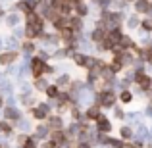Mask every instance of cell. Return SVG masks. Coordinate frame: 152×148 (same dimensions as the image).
I'll list each match as a JSON object with an SVG mask.
<instances>
[{
	"mask_svg": "<svg viewBox=\"0 0 152 148\" xmlns=\"http://www.w3.org/2000/svg\"><path fill=\"white\" fill-rule=\"evenodd\" d=\"M39 58H41L42 62L48 63V60L52 58V52H50V50H46V48H42V50H39Z\"/></svg>",
	"mask_w": 152,
	"mask_h": 148,
	"instance_id": "cell-29",
	"label": "cell"
},
{
	"mask_svg": "<svg viewBox=\"0 0 152 148\" xmlns=\"http://www.w3.org/2000/svg\"><path fill=\"white\" fill-rule=\"evenodd\" d=\"M96 127H98V131H100V133H110V131H112V123L108 121L102 114L98 115V119H96Z\"/></svg>",
	"mask_w": 152,
	"mask_h": 148,
	"instance_id": "cell-9",
	"label": "cell"
},
{
	"mask_svg": "<svg viewBox=\"0 0 152 148\" xmlns=\"http://www.w3.org/2000/svg\"><path fill=\"white\" fill-rule=\"evenodd\" d=\"M52 25H54V29L58 31H62V29H66V27H69V17L67 15H58V17L52 21Z\"/></svg>",
	"mask_w": 152,
	"mask_h": 148,
	"instance_id": "cell-8",
	"label": "cell"
},
{
	"mask_svg": "<svg viewBox=\"0 0 152 148\" xmlns=\"http://www.w3.org/2000/svg\"><path fill=\"white\" fill-rule=\"evenodd\" d=\"M67 56H69V50H67V48H58V50H54V52H52V58H54V60H64V58H67Z\"/></svg>",
	"mask_w": 152,
	"mask_h": 148,
	"instance_id": "cell-24",
	"label": "cell"
},
{
	"mask_svg": "<svg viewBox=\"0 0 152 148\" xmlns=\"http://www.w3.org/2000/svg\"><path fill=\"white\" fill-rule=\"evenodd\" d=\"M0 148H2V144H0Z\"/></svg>",
	"mask_w": 152,
	"mask_h": 148,
	"instance_id": "cell-45",
	"label": "cell"
},
{
	"mask_svg": "<svg viewBox=\"0 0 152 148\" xmlns=\"http://www.w3.org/2000/svg\"><path fill=\"white\" fill-rule=\"evenodd\" d=\"M45 93H46V96H48V98H56L60 94V89L56 85H48V89H46Z\"/></svg>",
	"mask_w": 152,
	"mask_h": 148,
	"instance_id": "cell-26",
	"label": "cell"
},
{
	"mask_svg": "<svg viewBox=\"0 0 152 148\" xmlns=\"http://www.w3.org/2000/svg\"><path fill=\"white\" fill-rule=\"evenodd\" d=\"M146 58H148V62H152V50L146 52Z\"/></svg>",
	"mask_w": 152,
	"mask_h": 148,
	"instance_id": "cell-41",
	"label": "cell"
},
{
	"mask_svg": "<svg viewBox=\"0 0 152 148\" xmlns=\"http://www.w3.org/2000/svg\"><path fill=\"white\" fill-rule=\"evenodd\" d=\"M131 98H133V94L129 93V90H123L121 94H119V100H121L123 104H127V102H131Z\"/></svg>",
	"mask_w": 152,
	"mask_h": 148,
	"instance_id": "cell-31",
	"label": "cell"
},
{
	"mask_svg": "<svg viewBox=\"0 0 152 148\" xmlns=\"http://www.w3.org/2000/svg\"><path fill=\"white\" fill-rule=\"evenodd\" d=\"M56 71V67L54 66H48V63H46V67H45V75H52Z\"/></svg>",
	"mask_w": 152,
	"mask_h": 148,
	"instance_id": "cell-34",
	"label": "cell"
},
{
	"mask_svg": "<svg viewBox=\"0 0 152 148\" xmlns=\"http://www.w3.org/2000/svg\"><path fill=\"white\" fill-rule=\"evenodd\" d=\"M19 23H21V17H19V12H12V14H8L6 15V25L8 27H18Z\"/></svg>",
	"mask_w": 152,
	"mask_h": 148,
	"instance_id": "cell-10",
	"label": "cell"
},
{
	"mask_svg": "<svg viewBox=\"0 0 152 148\" xmlns=\"http://www.w3.org/2000/svg\"><path fill=\"white\" fill-rule=\"evenodd\" d=\"M29 67H31V75H33V79H39V77H42V75H45L46 62H42L39 56H33V58H31Z\"/></svg>",
	"mask_w": 152,
	"mask_h": 148,
	"instance_id": "cell-2",
	"label": "cell"
},
{
	"mask_svg": "<svg viewBox=\"0 0 152 148\" xmlns=\"http://www.w3.org/2000/svg\"><path fill=\"white\" fill-rule=\"evenodd\" d=\"M0 94H2V96H14V83L6 79V81L0 85Z\"/></svg>",
	"mask_w": 152,
	"mask_h": 148,
	"instance_id": "cell-12",
	"label": "cell"
},
{
	"mask_svg": "<svg viewBox=\"0 0 152 148\" xmlns=\"http://www.w3.org/2000/svg\"><path fill=\"white\" fill-rule=\"evenodd\" d=\"M35 50H37V44L33 41H25L21 44V54H27V56H33Z\"/></svg>",
	"mask_w": 152,
	"mask_h": 148,
	"instance_id": "cell-15",
	"label": "cell"
},
{
	"mask_svg": "<svg viewBox=\"0 0 152 148\" xmlns=\"http://www.w3.org/2000/svg\"><path fill=\"white\" fill-rule=\"evenodd\" d=\"M4 46L8 50H18L21 46V41H18L15 37H4Z\"/></svg>",
	"mask_w": 152,
	"mask_h": 148,
	"instance_id": "cell-13",
	"label": "cell"
},
{
	"mask_svg": "<svg viewBox=\"0 0 152 148\" xmlns=\"http://www.w3.org/2000/svg\"><path fill=\"white\" fill-rule=\"evenodd\" d=\"M119 135H121V139H131V137H133V133H131L129 127H121V133H119Z\"/></svg>",
	"mask_w": 152,
	"mask_h": 148,
	"instance_id": "cell-32",
	"label": "cell"
},
{
	"mask_svg": "<svg viewBox=\"0 0 152 148\" xmlns=\"http://www.w3.org/2000/svg\"><path fill=\"white\" fill-rule=\"evenodd\" d=\"M114 93H110V90H104V93L100 94V104L102 106H106V108H110V106H114Z\"/></svg>",
	"mask_w": 152,
	"mask_h": 148,
	"instance_id": "cell-11",
	"label": "cell"
},
{
	"mask_svg": "<svg viewBox=\"0 0 152 148\" xmlns=\"http://www.w3.org/2000/svg\"><path fill=\"white\" fill-rule=\"evenodd\" d=\"M73 10L77 12V15H79V17H83V15H87V12H89V8H87V6H85L83 2H75Z\"/></svg>",
	"mask_w": 152,
	"mask_h": 148,
	"instance_id": "cell-23",
	"label": "cell"
},
{
	"mask_svg": "<svg viewBox=\"0 0 152 148\" xmlns=\"http://www.w3.org/2000/svg\"><path fill=\"white\" fill-rule=\"evenodd\" d=\"M91 39H93L94 42H102L104 39H106V33H104L102 27H98V29H94L93 33H91Z\"/></svg>",
	"mask_w": 152,
	"mask_h": 148,
	"instance_id": "cell-18",
	"label": "cell"
},
{
	"mask_svg": "<svg viewBox=\"0 0 152 148\" xmlns=\"http://www.w3.org/2000/svg\"><path fill=\"white\" fill-rule=\"evenodd\" d=\"M141 146H142V144H141V142H135V144H133V146H131V148H141Z\"/></svg>",
	"mask_w": 152,
	"mask_h": 148,
	"instance_id": "cell-43",
	"label": "cell"
},
{
	"mask_svg": "<svg viewBox=\"0 0 152 148\" xmlns=\"http://www.w3.org/2000/svg\"><path fill=\"white\" fill-rule=\"evenodd\" d=\"M33 87H35V90H41V93H45V90L48 89V81H46V79H45V75H42V77L35 79Z\"/></svg>",
	"mask_w": 152,
	"mask_h": 148,
	"instance_id": "cell-17",
	"label": "cell"
},
{
	"mask_svg": "<svg viewBox=\"0 0 152 148\" xmlns=\"http://www.w3.org/2000/svg\"><path fill=\"white\" fill-rule=\"evenodd\" d=\"M21 104L23 106H27V108H35L37 106V98L33 96V94H21Z\"/></svg>",
	"mask_w": 152,
	"mask_h": 148,
	"instance_id": "cell-16",
	"label": "cell"
},
{
	"mask_svg": "<svg viewBox=\"0 0 152 148\" xmlns=\"http://www.w3.org/2000/svg\"><path fill=\"white\" fill-rule=\"evenodd\" d=\"M142 29L152 31V19H145V21H142Z\"/></svg>",
	"mask_w": 152,
	"mask_h": 148,
	"instance_id": "cell-33",
	"label": "cell"
},
{
	"mask_svg": "<svg viewBox=\"0 0 152 148\" xmlns=\"http://www.w3.org/2000/svg\"><path fill=\"white\" fill-rule=\"evenodd\" d=\"M46 127H48L50 131H60V129H64V119L60 117V115H48L46 117Z\"/></svg>",
	"mask_w": 152,
	"mask_h": 148,
	"instance_id": "cell-6",
	"label": "cell"
},
{
	"mask_svg": "<svg viewBox=\"0 0 152 148\" xmlns=\"http://www.w3.org/2000/svg\"><path fill=\"white\" fill-rule=\"evenodd\" d=\"M69 83H71L69 75H67V73H64V75H60V77L56 79V83H54V85L58 87L60 90H62V89H67V87H69Z\"/></svg>",
	"mask_w": 152,
	"mask_h": 148,
	"instance_id": "cell-14",
	"label": "cell"
},
{
	"mask_svg": "<svg viewBox=\"0 0 152 148\" xmlns=\"http://www.w3.org/2000/svg\"><path fill=\"white\" fill-rule=\"evenodd\" d=\"M115 115H118V117L121 119V117H123V112H121V110H115Z\"/></svg>",
	"mask_w": 152,
	"mask_h": 148,
	"instance_id": "cell-40",
	"label": "cell"
},
{
	"mask_svg": "<svg viewBox=\"0 0 152 148\" xmlns=\"http://www.w3.org/2000/svg\"><path fill=\"white\" fill-rule=\"evenodd\" d=\"M0 133L6 135V137H12V133H14V127H12L8 121H0Z\"/></svg>",
	"mask_w": 152,
	"mask_h": 148,
	"instance_id": "cell-22",
	"label": "cell"
},
{
	"mask_svg": "<svg viewBox=\"0 0 152 148\" xmlns=\"http://www.w3.org/2000/svg\"><path fill=\"white\" fill-rule=\"evenodd\" d=\"M135 81H137V83H139V85H141V87H142V89H146V87H148V85H150V79H148V77H146V75H145V73H142V71H139V73H137V75H135Z\"/></svg>",
	"mask_w": 152,
	"mask_h": 148,
	"instance_id": "cell-19",
	"label": "cell"
},
{
	"mask_svg": "<svg viewBox=\"0 0 152 148\" xmlns=\"http://www.w3.org/2000/svg\"><path fill=\"white\" fill-rule=\"evenodd\" d=\"M4 117H6V121H19L23 117V114L15 106H6L4 108Z\"/></svg>",
	"mask_w": 152,
	"mask_h": 148,
	"instance_id": "cell-3",
	"label": "cell"
},
{
	"mask_svg": "<svg viewBox=\"0 0 152 148\" xmlns=\"http://www.w3.org/2000/svg\"><path fill=\"white\" fill-rule=\"evenodd\" d=\"M21 148H39V146H37V141H35V139L29 135V137H27V141L23 142V146H21Z\"/></svg>",
	"mask_w": 152,
	"mask_h": 148,
	"instance_id": "cell-30",
	"label": "cell"
},
{
	"mask_svg": "<svg viewBox=\"0 0 152 148\" xmlns=\"http://www.w3.org/2000/svg\"><path fill=\"white\" fill-rule=\"evenodd\" d=\"M4 15H6V10H4V6L0 4V17H4Z\"/></svg>",
	"mask_w": 152,
	"mask_h": 148,
	"instance_id": "cell-38",
	"label": "cell"
},
{
	"mask_svg": "<svg viewBox=\"0 0 152 148\" xmlns=\"http://www.w3.org/2000/svg\"><path fill=\"white\" fill-rule=\"evenodd\" d=\"M12 37H15L18 39V41H21L23 37H25V29H23V27H14V29H12Z\"/></svg>",
	"mask_w": 152,
	"mask_h": 148,
	"instance_id": "cell-25",
	"label": "cell"
},
{
	"mask_svg": "<svg viewBox=\"0 0 152 148\" xmlns=\"http://www.w3.org/2000/svg\"><path fill=\"white\" fill-rule=\"evenodd\" d=\"M6 106H15V96H6Z\"/></svg>",
	"mask_w": 152,
	"mask_h": 148,
	"instance_id": "cell-35",
	"label": "cell"
},
{
	"mask_svg": "<svg viewBox=\"0 0 152 148\" xmlns=\"http://www.w3.org/2000/svg\"><path fill=\"white\" fill-rule=\"evenodd\" d=\"M75 148H93L89 144V142H85V141H81V142H77V144H75Z\"/></svg>",
	"mask_w": 152,
	"mask_h": 148,
	"instance_id": "cell-36",
	"label": "cell"
},
{
	"mask_svg": "<svg viewBox=\"0 0 152 148\" xmlns=\"http://www.w3.org/2000/svg\"><path fill=\"white\" fill-rule=\"evenodd\" d=\"M69 27L75 31V33H77V31H81V29H83V19L79 17V15L71 17V19H69Z\"/></svg>",
	"mask_w": 152,
	"mask_h": 148,
	"instance_id": "cell-21",
	"label": "cell"
},
{
	"mask_svg": "<svg viewBox=\"0 0 152 148\" xmlns=\"http://www.w3.org/2000/svg\"><path fill=\"white\" fill-rule=\"evenodd\" d=\"M14 131H19V133L29 135V131H31V119L21 117L19 121H15V129H14Z\"/></svg>",
	"mask_w": 152,
	"mask_h": 148,
	"instance_id": "cell-7",
	"label": "cell"
},
{
	"mask_svg": "<svg viewBox=\"0 0 152 148\" xmlns=\"http://www.w3.org/2000/svg\"><path fill=\"white\" fill-rule=\"evenodd\" d=\"M98 115H100L98 108H89V110H87V119H94V121H96Z\"/></svg>",
	"mask_w": 152,
	"mask_h": 148,
	"instance_id": "cell-28",
	"label": "cell"
},
{
	"mask_svg": "<svg viewBox=\"0 0 152 148\" xmlns=\"http://www.w3.org/2000/svg\"><path fill=\"white\" fill-rule=\"evenodd\" d=\"M4 81H6V73H0V85H2Z\"/></svg>",
	"mask_w": 152,
	"mask_h": 148,
	"instance_id": "cell-39",
	"label": "cell"
},
{
	"mask_svg": "<svg viewBox=\"0 0 152 148\" xmlns=\"http://www.w3.org/2000/svg\"><path fill=\"white\" fill-rule=\"evenodd\" d=\"M71 117H73V121H79V123L83 121V114H81V110H79L77 106L71 108Z\"/></svg>",
	"mask_w": 152,
	"mask_h": 148,
	"instance_id": "cell-27",
	"label": "cell"
},
{
	"mask_svg": "<svg viewBox=\"0 0 152 148\" xmlns=\"http://www.w3.org/2000/svg\"><path fill=\"white\" fill-rule=\"evenodd\" d=\"M71 58H73V62L77 63V66L85 67V63H87V56L83 54V52H73V54H71Z\"/></svg>",
	"mask_w": 152,
	"mask_h": 148,
	"instance_id": "cell-20",
	"label": "cell"
},
{
	"mask_svg": "<svg viewBox=\"0 0 152 148\" xmlns=\"http://www.w3.org/2000/svg\"><path fill=\"white\" fill-rule=\"evenodd\" d=\"M50 108L46 102H41L37 104L35 108H31V115H33V119H37V121H46V117L50 115Z\"/></svg>",
	"mask_w": 152,
	"mask_h": 148,
	"instance_id": "cell-1",
	"label": "cell"
},
{
	"mask_svg": "<svg viewBox=\"0 0 152 148\" xmlns=\"http://www.w3.org/2000/svg\"><path fill=\"white\" fill-rule=\"evenodd\" d=\"M12 2V0H0V4H2V6H4V4H10Z\"/></svg>",
	"mask_w": 152,
	"mask_h": 148,
	"instance_id": "cell-44",
	"label": "cell"
},
{
	"mask_svg": "<svg viewBox=\"0 0 152 148\" xmlns=\"http://www.w3.org/2000/svg\"><path fill=\"white\" fill-rule=\"evenodd\" d=\"M4 48V37H0V50Z\"/></svg>",
	"mask_w": 152,
	"mask_h": 148,
	"instance_id": "cell-42",
	"label": "cell"
},
{
	"mask_svg": "<svg viewBox=\"0 0 152 148\" xmlns=\"http://www.w3.org/2000/svg\"><path fill=\"white\" fill-rule=\"evenodd\" d=\"M35 141H48L50 139V129L46 127V123H41V125L35 129V133L31 135Z\"/></svg>",
	"mask_w": 152,
	"mask_h": 148,
	"instance_id": "cell-4",
	"label": "cell"
},
{
	"mask_svg": "<svg viewBox=\"0 0 152 148\" xmlns=\"http://www.w3.org/2000/svg\"><path fill=\"white\" fill-rule=\"evenodd\" d=\"M137 6H139L137 10H141V12H145V10H146V2H145V0H142V2H139Z\"/></svg>",
	"mask_w": 152,
	"mask_h": 148,
	"instance_id": "cell-37",
	"label": "cell"
},
{
	"mask_svg": "<svg viewBox=\"0 0 152 148\" xmlns=\"http://www.w3.org/2000/svg\"><path fill=\"white\" fill-rule=\"evenodd\" d=\"M18 58H19L18 50H6L0 54V66H12Z\"/></svg>",
	"mask_w": 152,
	"mask_h": 148,
	"instance_id": "cell-5",
	"label": "cell"
}]
</instances>
